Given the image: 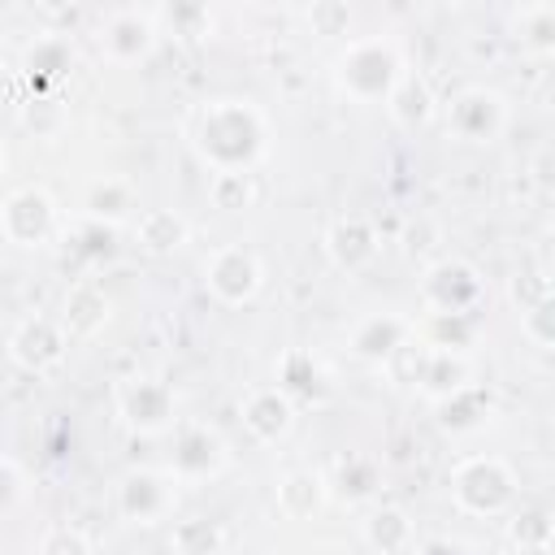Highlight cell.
I'll return each instance as SVG.
<instances>
[{
  "label": "cell",
  "instance_id": "1",
  "mask_svg": "<svg viewBox=\"0 0 555 555\" xmlns=\"http://www.w3.org/2000/svg\"><path fill=\"white\" fill-rule=\"evenodd\" d=\"M264 117L247 100H212L191 121V143L212 173H247L264 152Z\"/></svg>",
  "mask_w": 555,
  "mask_h": 555
},
{
  "label": "cell",
  "instance_id": "2",
  "mask_svg": "<svg viewBox=\"0 0 555 555\" xmlns=\"http://www.w3.org/2000/svg\"><path fill=\"white\" fill-rule=\"evenodd\" d=\"M403 78V56L390 39L382 35H369V39H356L338 52L334 61V82L343 95L360 100V104H386V95L395 91V82Z\"/></svg>",
  "mask_w": 555,
  "mask_h": 555
},
{
  "label": "cell",
  "instance_id": "3",
  "mask_svg": "<svg viewBox=\"0 0 555 555\" xmlns=\"http://www.w3.org/2000/svg\"><path fill=\"white\" fill-rule=\"evenodd\" d=\"M264 282V269H260V256L243 243H230V247H217L208 260H204V286L221 299V304H247Z\"/></svg>",
  "mask_w": 555,
  "mask_h": 555
},
{
  "label": "cell",
  "instance_id": "4",
  "mask_svg": "<svg viewBox=\"0 0 555 555\" xmlns=\"http://www.w3.org/2000/svg\"><path fill=\"white\" fill-rule=\"evenodd\" d=\"M512 486H516V477H512V468L503 460L477 455V460H464L455 468V486L451 490H455V503L464 512H499L512 499Z\"/></svg>",
  "mask_w": 555,
  "mask_h": 555
},
{
  "label": "cell",
  "instance_id": "5",
  "mask_svg": "<svg viewBox=\"0 0 555 555\" xmlns=\"http://www.w3.org/2000/svg\"><path fill=\"white\" fill-rule=\"evenodd\" d=\"M52 225H56V204H52V195L39 191V186H22V191H13V195L0 204V230H4V238L17 243V247L43 243V238L52 234Z\"/></svg>",
  "mask_w": 555,
  "mask_h": 555
},
{
  "label": "cell",
  "instance_id": "6",
  "mask_svg": "<svg viewBox=\"0 0 555 555\" xmlns=\"http://www.w3.org/2000/svg\"><path fill=\"white\" fill-rule=\"evenodd\" d=\"M156 13H139V9H117L104 17L100 26V48L108 52V61L117 65H130V61H143L152 48H156Z\"/></svg>",
  "mask_w": 555,
  "mask_h": 555
},
{
  "label": "cell",
  "instance_id": "7",
  "mask_svg": "<svg viewBox=\"0 0 555 555\" xmlns=\"http://www.w3.org/2000/svg\"><path fill=\"white\" fill-rule=\"evenodd\" d=\"M507 121V104L499 91H486V87H473L464 95H455L451 113H447V126L464 139V143H490Z\"/></svg>",
  "mask_w": 555,
  "mask_h": 555
},
{
  "label": "cell",
  "instance_id": "8",
  "mask_svg": "<svg viewBox=\"0 0 555 555\" xmlns=\"http://www.w3.org/2000/svg\"><path fill=\"white\" fill-rule=\"evenodd\" d=\"M117 507L126 520L134 525H152L173 507V477L169 473H152V468H134L121 477L117 486Z\"/></svg>",
  "mask_w": 555,
  "mask_h": 555
},
{
  "label": "cell",
  "instance_id": "9",
  "mask_svg": "<svg viewBox=\"0 0 555 555\" xmlns=\"http://www.w3.org/2000/svg\"><path fill=\"white\" fill-rule=\"evenodd\" d=\"M225 468V442L204 429V425H182L178 442H173V460H169V477L173 481H199Z\"/></svg>",
  "mask_w": 555,
  "mask_h": 555
},
{
  "label": "cell",
  "instance_id": "10",
  "mask_svg": "<svg viewBox=\"0 0 555 555\" xmlns=\"http://www.w3.org/2000/svg\"><path fill=\"white\" fill-rule=\"evenodd\" d=\"M117 408H121L126 425L139 434H160L165 425H173V395L152 377H130L117 390Z\"/></svg>",
  "mask_w": 555,
  "mask_h": 555
},
{
  "label": "cell",
  "instance_id": "11",
  "mask_svg": "<svg viewBox=\"0 0 555 555\" xmlns=\"http://www.w3.org/2000/svg\"><path fill=\"white\" fill-rule=\"evenodd\" d=\"M65 347H69L65 325H56V321H48V317H30V321H22V325L13 330V338H9V356H13L22 369H35V373L61 364Z\"/></svg>",
  "mask_w": 555,
  "mask_h": 555
},
{
  "label": "cell",
  "instance_id": "12",
  "mask_svg": "<svg viewBox=\"0 0 555 555\" xmlns=\"http://www.w3.org/2000/svg\"><path fill=\"white\" fill-rule=\"evenodd\" d=\"M295 408H291V399L278 390V386H260V390H251L247 395V403H243V425L260 438V442H278L286 429H291V416Z\"/></svg>",
  "mask_w": 555,
  "mask_h": 555
},
{
  "label": "cell",
  "instance_id": "13",
  "mask_svg": "<svg viewBox=\"0 0 555 555\" xmlns=\"http://www.w3.org/2000/svg\"><path fill=\"white\" fill-rule=\"evenodd\" d=\"M386 113H390L403 130L425 126V121H429V113H434V95H429L425 78H416V74H408V69H403V78H399V82H395V91L386 95Z\"/></svg>",
  "mask_w": 555,
  "mask_h": 555
},
{
  "label": "cell",
  "instance_id": "14",
  "mask_svg": "<svg viewBox=\"0 0 555 555\" xmlns=\"http://www.w3.org/2000/svg\"><path fill=\"white\" fill-rule=\"evenodd\" d=\"M408 334H412V325H408L403 317L382 312V317H369V321L356 330L351 347H356L360 356H369V360H386L390 351H399V347L408 343Z\"/></svg>",
  "mask_w": 555,
  "mask_h": 555
},
{
  "label": "cell",
  "instance_id": "15",
  "mask_svg": "<svg viewBox=\"0 0 555 555\" xmlns=\"http://www.w3.org/2000/svg\"><path fill=\"white\" fill-rule=\"evenodd\" d=\"M325 503V477L312 473V468H295L278 481V507L291 516V520H304L312 516L317 507Z\"/></svg>",
  "mask_w": 555,
  "mask_h": 555
},
{
  "label": "cell",
  "instance_id": "16",
  "mask_svg": "<svg viewBox=\"0 0 555 555\" xmlns=\"http://www.w3.org/2000/svg\"><path fill=\"white\" fill-rule=\"evenodd\" d=\"M134 234H139V247H143V251L165 256V251H173V247H182V243H186L191 225H186L173 208H152V212H143V217H139Z\"/></svg>",
  "mask_w": 555,
  "mask_h": 555
},
{
  "label": "cell",
  "instance_id": "17",
  "mask_svg": "<svg viewBox=\"0 0 555 555\" xmlns=\"http://www.w3.org/2000/svg\"><path fill=\"white\" fill-rule=\"evenodd\" d=\"M108 321V299L95 286H74L65 295V334L74 338H91L100 325Z\"/></svg>",
  "mask_w": 555,
  "mask_h": 555
},
{
  "label": "cell",
  "instance_id": "18",
  "mask_svg": "<svg viewBox=\"0 0 555 555\" xmlns=\"http://www.w3.org/2000/svg\"><path fill=\"white\" fill-rule=\"evenodd\" d=\"M330 251H334L338 264L356 269V264H364V260L377 251V238H373V230H369L360 217H347V221H338V225L330 230Z\"/></svg>",
  "mask_w": 555,
  "mask_h": 555
},
{
  "label": "cell",
  "instance_id": "19",
  "mask_svg": "<svg viewBox=\"0 0 555 555\" xmlns=\"http://www.w3.org/2000/svg\"><path fill=\"white\" fill-rule=\"evenodd\" d=\"M221 542H225V533L204 516H191V520L173 525V555H217Z\"/></svg>",
  "mask_w": 555,
  "mask_h": 555
},
{
  "label": "cell",
  "instance_id": "20",
  "mask_svg": "<svg viewBox=\"0 0 555 555\" xmlns=\"http://www.w3.org/2000/svg\"><path fill=\"white\" fill-rule=\"evenodd\" d=\"M364 538H369L377 551H395L399 542H408V516H403V512H395V507H382V512H373V516H369Z\"/></svg>",
  "mask_w": 555,
  "mask_h": 555
},
{
  "label": "cell",
  "instance_id": "21",
  "mask_svg": "<svg viewBox=\"0 0 555 555\" xmlns=\"http://www.w3.org/2000/svg\"><path fill=\"white\" fill-rule=\"evenodd\" d=\"M26 65H30V74L56 78V74L69 65V43H65V39H56V35H43V39L26 52Z\"/></svg>",
  "mask_w": 555,
  "mask_h": 555
},
{
  "label": "cell",
  "instance_id": "22",
  "mask_svg": "<svg viewBox=\"0 0 555 555\" xmlns=\"http://www.w3.org/2000/svg\"><path fill=\"white\" fill-rule=\"evenodd\" d=\"M212 199H217V208H225V212H234V208H243L247 204V195H251V186H247V173H212Z\"/></svg>",
  "mask_w": 555,
  "mask_h": 555
},
{
  "label": "cell",
  "instance_id": "23",
  "mask_svg": "<svg viewBox=\"0 0 555 555\" xmlns=\"http://www.w3.org/2000/svg\"><path fill=\"white\" fill-rule=\"evenodd\" d=\"M39 555H91V542H87L78 529L56 525V529H48V533L39 538Z\"/></svg>",
  "mask_w": 555,
  "mask_h": 555
},
{
  "label": "cell",
  "instance_id": "24",
  "mask_svg": "<svg viewBox=\"0 0 555 555\" xmlns=\"http://www.w3.org/2000/svg\"><path fill=\"white\" fill-rule=\"evenodd\" d=\"M0 173H4V143H0Z\"/></svg>",
  "mask_w": 555,
  "mask_h": 555
}]
</instances>
